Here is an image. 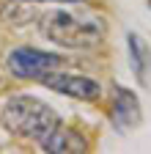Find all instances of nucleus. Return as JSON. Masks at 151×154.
<instances>
[{
    "label": "nucleus",
    "instance_id": "1",
    "mask_svg": "<svg viewBox=\"0 0 151 154\" xmlns=\"http://www.w3.org/2000/svg\"><path fill=\"white\" fill-rule=\"evenodd\" d=\"M41 30L52 44L66 50H91L102 44L107 33L104 19L96 14H77V11H50L41 19Z\"/></svg>",
    "mask_w": 151,
    "mask_h": 154
},
{
    "label": "nucleus",
    "instance_id": "4",
    "mask_svg": "<svg viewBox=\"0 0 151 154\" xmlns=\"http://www.w3.org/2000/svg\"><path fill=\"white\" fill-rule=\"evenodd\" d=\"M39 83H41V85H47V88H52V91H58V94L74 96V99H85V102L99 99V94H102V85L93 80V77L69 74V72H61V69H55V72L44 74Z\"/></svg>",
    "mask_w": 151,
    "mask_h": 154
},
{
    "label": "nucleus",
    "instance_id": "6",
    "mask_svg": "<svg viewBox=\"0 0 151 154\" xmlns=\"http://www.w3.org/2000/svg\"><path fill=\"white\" fill-rule=\"evenodd\" d=\"M39 146L44 151H61V154H69V151H85L88 143L80 138L74 129H66V127H55L50 135H44V138L39 140Z\"/></svg>",
    "mask_w": 151,
    "mask_h": 154
},
{
    "label": "nucleus",
    "instance_id": "3",
    "mask_svg": "<svg viewBox=\"0 0 151 154\" xmlns=\"http://www.w3.org/2000/svg\"><path fill=\"white\" fill-rule=\"evenodd\" d=\"M8 72L14 77H25V80H41L44 74L61 69L66 61L61 55H52V52H41V50H33V47H20L8 52Z\"/></svg>",
    "mask_w": 151,
    "mask_h": 154
},
{
    "label": "nucleus",
    "instance_id": "5",
    "mask_svg": "<svg viewBox=\"0 0 151 154\" xmlns=\"http://www.w3.org/2000/svg\"><path fill=\"white\" fill-rule=\"evenodd\" d=\"M110 116H113V124H116L118 129L135 127L140 121V102H137V96L129 88L116 85L113 88V99H110Z\"/></svg>",
    "mask_w": 151,
    "mask_h": 154
},
{
    "label": "nucleus",
    "instance_id": "8",
    "mask_svg": "<svg viewBox=\"0 0 151 154\" xmlns=\"http://www.w3.org/2000/svg\"><path fill=\"white\" fill-rule=\"evenodd\" d=\"M33 3H36V0H33ZM61 3H77V0H61Z\"/></svg>",
    "mask_w": 151,
    "mask_h": 154
},
{
    "label": "nucleus",
    "instance_id": "7",
    "mask_svg": "<svg viewBox=\"0 0 151 154\" xmlns=\"http://www.w3.org/2000/svg\"><path fill=\"white\" fill-rule=\"evenodd\" d=\"M129 58H132V69H135L137 80L146 83L148 80V69H151V52L140 42V36H135V33H129Z\"/></svg>",
    "mask_w": 151,
    "mask_h": 154
},
{
    "label": "nucleus",
    "instance_id": "2",
    "mask_svg": "<svg viewBox=\"0 0 151 154\" xmlns=\"http://www.w3.org/2000/svg\"><path fill=\"white\" fill-rule=\"evenodd\" d=\"M0 124L17 138H28L39 143L61 121L55 116V110L44 105L41 99L28 96V94H17V96H8L0 107Z\"/></svg>",
    "mask_w": 151,
    "mask_h": 154
}]
</instances>
